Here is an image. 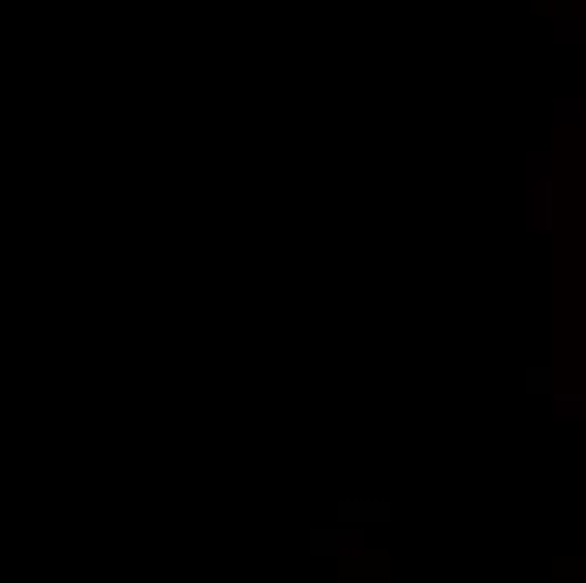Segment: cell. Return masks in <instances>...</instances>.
Listing matches in <instances>:
<instances>
[{
	"label": "cell",
	"mask_w": 586,
	"mask_h": 583,
	"mask_svg": "<svg viewBox=\"0 0 586 583\" xmlns=\"http://www.w3.org/2000/svg\"><path fill=\"white\" fill-rule=\"evenodd\" d=\"M310 553L313 556H361L364 553V536L350 523H340V529H313L310 533Z\"/></svg>",
	"instance_id": "cell-1"
}]
</instances>
